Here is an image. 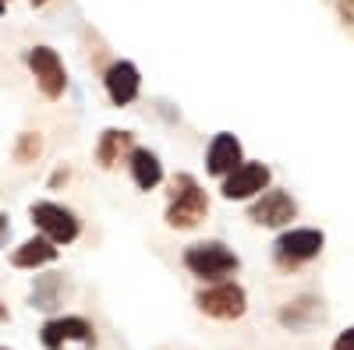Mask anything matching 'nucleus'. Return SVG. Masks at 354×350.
<instances>
[{"mask_svg": "<svg viewBox=\"0 0 354 350\" xmlns=\"http://www.w3.org/2000/svg\"><path fill=\"white\" fill-rule=\"evenodd\" d=\"M53 258H57V248L46 237H32V241H25L21 248H15L11 266L15 269H39V266H50Z\"/></svg>", "mask_w": 354, "mask_h": 350, "instance_id": "obj_14", "label": "nucleus"}, {"mask_svg": "<svg viewBox=\"0 0 354 350\" xmlns=\"http://www.w3.org/2000/svg\"><path fill=\"white\" fill-rule=\"evenodd\" d=\"M315 311H319V301L301 298V301H294L290 308H283V311H280V322H283V326H290V329H298V326H305V318H312Z\"/></svg>", "mask_w": 354, "mask_h": 350, "instance_id": "obj_16", "label": "nucleus"}, {"mask_svg": "<svg viewBox=\"0 0 354 350\" xmlns=\"http://www.w3.org/2000/svg\"><path fill=\"white\" fill-rule=\"evenodd\" d=\"M248 216L259 223V226H283L298 216V206L287 191H262V198L248 209Z\"/></svg>", "mask_w": 354, "mask_h": 350, "instance_id": "obj_10", "label": "nucleus"}, {"mask_svg": "<svg viewBox=\"0 0 354 350\" xmlns=\"http://www.w3.org/2000/svg\"><path fill=\"white\" fill-rule=\"evenodd\" d=\"M4 318H8V308H4V304H0V322H4Z\"/></svg>", "mask_w": 354, "mask_h": 350, "instance_id": "obj_20", "label": "nucleus"}, {"mask_svg": "<svg viewBox=\"0 0 354 350\" xmlns=\"http://www.w3.org/2000/svg\"><path fill=\"white\" fill-rule=\"evenodd\" d=\"M131 145H135V135H131V131H117V128L103 131V135H100V145H96L100 166H106V170L117 166L124 153H131Z\"/></svg>", "mask_w": 354, "mask_h": 350, "instance_id": "obj_13", "label": "nucleus"}, {"mask_svg": "<svg viewBox=\"0 0 354 350\" xmlns=\"http://www.w3.org/2000/svg\"><path fill=\"white\" fill-rule=\"evenodd\" d=\"M0 350H8V347H0Z\"/></svg>", "mask_w": 354, "mask_h": 350, "instance_id": "obj_23", "label": "nucleus"}, {"mask_svg": "<svg viewBox=\"0 0 354 350\" xmlns=\"http://www.w3.org/2000/svg\"><path fill=\"white\" fill-rule=\"evenodd\" d=\"M103 85H106V96L113 106H128V103H135V96L142 89V78H138V68L131 61H117L106 68Z\"/></svg>", "mask_w": 354, "mask_h": 350, "instance_id": "obj_9", "label": "nucleus"}, {"mask_svg": "<svg viewBox=\"0 0 354 350\" xmlns=\"http://www.w3.org/2000/svg\"><path fill=\"white\" fill-rule=\"evenodd\" d=\"M0 14H4V0H0Z\"/></svg>", "mask_w": 354, "mask_h": 350, "instance_id": "obj_22", "label": "nucleus"}, {"mask_svg": "<svg viewBox=\"0 0 354 350\" xmlns=\"http://www.w3.org/2000/svg\"><path fill=\"white\" fill-rule=\"evenodd\" d=\"M28 68H32L36 85L43 89L46 99H61V96H64L68 75H64V64H61V57H57V50H50V46L28 50Z\"/></svg>", "mask_w": 354, "mask_h": 350, "instance_id": "obj_6", "label": "nucleus"}, {"mask_svg": "<svg viewBox=\"0 0 354 350\" xmlns=\"http://www.w3.org/2000/svg\"><path fill=\"white\" fill-rule=\"evenodd\" d=\"M209 213V198L198 188L192 173H177L170 184V206H167V223L174 230H192L202 223V216Z\"/></svg>", "mask_w": 354, "mask_h": 350, "instance_id": "obj_1", "label": "nucleus"}, {"mask_svg": "<svg viewBox=\"0 0 354 350\" xmlns=\"http://www.w3.org/2000/svg\"><path fill=\"white\" fill-rule=\"evenodd\" d=\"M39 149H43L39 135L25 131V135H18V145H15V159H18V163H32V159L39 156Z\"/></svg>", "mask_w": 354, "mask_h": 350, "instance_id": "obj_17", "label": "nucleus"}, {"mask_svg": "<svg viewBox=\"0 0 354 350\" xmlns=\"http://www.w3.org/2000/svg\"><path fill=\"white\" fill-rule=\"evenodd\" d=\"M322 244H326V237H322V230L315 226H294V230H283L277 244H273V255L283 269H294L301 266V262L315 258L322 251Z\"/></svg>", "mask_w": 354, "mask_h": 350, "instance_id": "obj_4", "label": "nucleus"}, {"mask_svg": "<svg viewBox=\"0 0 354 350\" xmlns=\"http://www.w3.org/2000/svg\"><path fill=\"white\" fill-rule=\"evenodd\" d=\"M28 4H36V8H39V4H46V0H28Z\"/></svg>", "mask_w": 354, "mask_h": 350, "instance_id": "obj_21", "label": "nucleus"}, {"mask_svg": "<svg viewBox=\"0 0 354 350\" xmlns=\"http://www.w3.org/2000/svg\"><path fill=\"white\" fill-rule=\"evenodd\" d=\"M333 350H354V326H351V329H344V333L333 340Z\"/></svg>", "mask_w": 354, "mask_h": 350, "instance_id": "obj_18", "label": "nucleus"}, {"mask_svg": "<svg viewBox=\"0 0 354 350\" xmlns=\"http://www.w3.org/2000/svg\"><path fill=\"white\" fill-rule=\"evenodd\" d=\"M61 286H64V280L57 276V273L36 276V283H32V294H28V301H32V308H39V311H50V308H57V304H61Z\"/></svg>", "mask_w": 354, "mask_h": 350, "instance_id": "obj_15", "label": "nucleus"}, {"mask_svg": "<svg viewBox=\"0 0 354 350\" xmlns=\"http://www.w3.org/2000/svg\"><path fill=\"white\" fill-rule=\"evenodd\" d=\"M245 163V153H241V142L234 138L230 131H220L213 142H209V153H205V170L213 177H227Z\"/></svg>", "mask_w": 354, "mask_h": 350, "instance_id": "obj_11", "label": "nucleus"}, {"mask_svg": "<svg viewBox=\"0 0 354 350\" xmlns=\"http://www.w3.org/2000/svg\"><path fill=\"white\" fill-rule=\"evenodd\" d=\"M128 159H131V177H135V184H138L142 191H153V188L163 181V166H160L156 153H149V149H131Z\"/></svg>", "mask_w": 354, "mask_h": 350, "instance_id": "obj_12", "label": "nucleus"}, {"mask_svg": "<svg viewBox=\"0 0 354 350\" xmlns=\"http://www.w3.org/2000/svg\"><path fill=\"white\" fill-rule=\"evenodd\" d=\"M8 237H11V223H8V216L0 213V248L8 244Z\"/></svg>", "mask_w": 354, "mask_h": 350, "instance_id": "obj_19", "label": "nucleus"}, {"mask_svg": "<svg viewBox=\"0 0 354 350\" xmlns=\"http://www.w3.org/2000/svg\"><path fill=\"white\" fill-rule=\"evenodd\" d=\"M185 266L188 273H195L198 280H213V283H223L230 273H238V255H234L227 244L220 241H205V244H195L185 251Z\"/></svg>", "mask_w": 354, "mask_h": 350, "instance_id": "obj_2", "label": "nucleus"}, {"mask_svg": "<svg viewBox=\"0 0 354 350\" xmlns=\"http://www.w3.org/2000/svg\"><path fill=\"white\" fill-rule=\"evenodd\" d=\"M32 223L46 233L50 244H71L78 237V220L57 202H36L32 206Z\"/></svg>", "mask_w": 354, "mask_h": 350, "instance_id": "obj_7", "label": "nucleus"}, {"mask_svg": "<svg viewBox=\"0 0 354 350\" xmlns=\"http://www.w3.org/2000/svg\"><path fill=\"white\" fill-rule=\"evenodd\" d=\"M39 340L46 350H93L96 329L93 322H85L78 315H61V318H50L39 329Z\"/></svg>", "mask_w": 354, "mask_h": 350, "instance_id": "obj_3", "label": "nucleus"}, {"mask_svg": "<svg viewBox=\"0 0 354 350\" xmlns=\"http://www.w3.org/2000/svg\"><path fill=\"white\" fill-rule=\"evenodd\" d=\"M270 166L266 163H241L234 173L223 177V198H252V195H262L266 184H270Z\"/></svg>", "mask_w": 354, "mask_h": 350, "instance_id": "obj_8", "label": "nucleus"}, {"mask_svg": "<svg viewBox=\"0 0 354 350\" xmlns=\"http://www.w3.org/2000/svg\"><path fill=\"white\" fill-rule=\"evenodd\" d=\"M195 304H198V311H205L209 318H241L245 315V308H248V298H245V290L238 286V283H216V286H209V290H202V294L195 298Z\"/></svg>", "mask_w": 354, "mask_h": 350, "instance_id": "obj_5", "label": "nucleus"}]
</instances>
